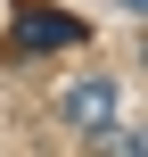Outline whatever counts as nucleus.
<instances>
[{
	"label": "nucleus",
	"mask_w": 148,
	"mask_h": 157,
	"mask_svg": "<svg viewBox=\"0 0 148 157\" xmlns=\"http://www.w3.org/2000/svg\"><path fill=\"white\" fill-rule=\"evenodd\" d=\"M58 116H66L82 141H99V132H115V116H124V91H115L107 75H82L74 91H58Z\"/></svg>",
	"instance_id": "1"
},
{
	"label": "nucleus",
	"mask_w": 148,
	"mask_h": 157,
	"mask_svg": "<svg viewBox=\"0 0 148 157\" xmlns=\"http://www.w3.org/2000/svg\"><path fill=\"white\" fill-rule=\"evenodd\" d=\"M91 25L74 17V8H41V0H16V50H66V41H82Z\"/></svg>",
	"instance_id": "2"
},
{
	"label": "nucleus",
	"mask_w": 148,
	"mask_h": 157,
	"mask_svg": "<svg viewBox=\"0 0 148 157\" xmlns=\"http://www.w3.org/2000/svg\"><path fill=\"white\" fill-rule=\"evenodd\" d=\"M140 58H148V41H140Z\"/></svg>",
	"instance_id": "4"
},
{
	"label": "nucleus",
	"mask_w": 148,
	"mask_h": 157,
	"mask_svg": "<svg viewBox=\"0 0 148 157\" xmlns=\"http://www.w3.org/2000/svg\"><path fill=\"white\" fill-rule=\"evenodd\" d=\"M107 157H148V132H99Z\"/></svg>",
	"instance_id": "3"
}]
</instances>
